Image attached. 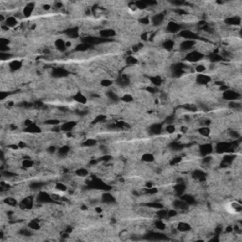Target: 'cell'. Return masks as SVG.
<instances>
[{
    "label": "cell",
    "instance_id": "6da1fadb",
    "mask_svg": "<svg viewBox=\"0 0 242 242\" xmlns=\"http://www.w3.org/2000/svg\"><path fill=\"white\" fill-rule=\"evenodd\" d=\"M203 58H204V55L198 52L197 50H192L188 53H185V56H184L185 61H187L189 64L200 63Z\"/></svg>",
    "mask_w": 242,
    "mask_h": 242
},
{
    "label": "cell",
    "instance_id": "7a4b0ae2",
    "mask_svg": "<svg viewBox=\"0 0 242 242\" xmlns=\"http://www.w3.org/2000/svg\"><path fill=\"white\" fill-rule=\"evenodd\" d=\"M240 93L235 90H226L222 92V98L228 101H237L240 100Z\"/></svg>",
    "mask_w": 242,
    "mask_h": 242
},
{
    "label": "cell",
    "instance_id": "3957f363",
    "mask_svg": "<svg viewBox=\"0 0 242 242\" xmlns=\"http://www.w3.org/2000/svg\"><path fill=\"white\" fill-rule=\"evenodd\" d=\"M240 23H241V18L238 15H232L225 19V24L227 26H231V27L239 26Z\"/></svg>",
    "mask_w": 242,
    "mask_h": 242
},
{
    "label": "cell",
    "instance_id": "277c9868",
    "mask_svg": "<svg viewBox=\"0 0 242 242\" xmlns=\"http://www.w3.org/2000/svg\"><path fill=\"white\" fill-rule=\"evenodd\" d=\"M212 80L211 77L207 74H199L197 77H196V82L200 85H204V84H207V83H210Z\"/></svg>",
    "mask_w": 242,
    "mask_h": 242
},
{
    "label": "cell",
    "instance_id": "5b68a950",
    "mask_svg": "<svg viewBox=\"0 0 242 242\" xmlns=\"http://www.w3.org/2000/svg\"><path fill=\"white\" fill-rule=\"evenodd\" d=\"M177 230L179 232H182V233H188L191 229L189 223L185 222V221H180L178 224H177Z\"/></svg>",
    "mask_w": 242,
    "mask_h": 242
},
{
    "label": "cell",
    "instance_id": "8992f818",
    "mask_svg": "<svg viewBox=\"0 0 242 242\" xmlns=\"http://www.w3.org/2000/svg\"><path fill=\"white\" fill-rule=\"evenodd\" d=\"M74 100L78 102L79 104H85L87 102L86 96L82 93H77L74 96Z\"/></svg>",
    "mask_w": 242,
    "mask_h": 242
},
{
    "label": "cell",
    "instance_id": "52a82bcc",
    "mask_svg": "<svg viewBox=\"0 0 242 242\" xmlns=\"http://www.w3.org/2000/svg\"><path fill=\"white\" fill-rule=\"evenodd\" d=\"M161 131H162V125L158 123L153 124L150 129V132L153 135H158L161 133Z\"/></svg>",
    "mask_w": 242,
    "mask_h": 242
},
{
    "label": "cell",
    "instance_id": "ba28073f",
    "mask_svg": "<svg viewBox=\"0 0 242 242\" xmlns=\"http://www.w3.org/2000/svg\"><path fill=\"white\" fill-rule=\"evenodd\" d=\"M142 160L144 162L151 163V162L154 161V156L152 153H150V152H146V153H144V155L142 156Z\"/></svg>",
    "mask_w": 242,
    "mask_h": 242
},
{
    "label": "cell",
    "instance_id": "9c48e42d",
    "mask_svg": "<svg viewBox=\"0 0 242 242\" xmlns=\"http://www.w3.org/2000/svg\"><path fill=\"white\" fill-rule=\"evenodd\" d=\"M76 175L80 178H83V177H86L88 175V170L83 168V167H80L79 169L76 170Z\"/></svg>",
    "mask_w": 242,
    "mask_h": 242
},
{
    "label": "cell",
    "instance_id": "30bf717a",
    "mask_svg": "<svg viewBox=\"0 0 242 242\" xmlns=\"http://www.w3.org/2000/svg\"><path fill=\"white\" fill-rule=\"evenodd\" d=\"M28 227L31 229V230H39L40 229V224L37 220L35 219H32L30 220V222L28 223Z\"/></svg>",
    "mask_w": 242,
    "mask_h": 242
}]
</instances>
